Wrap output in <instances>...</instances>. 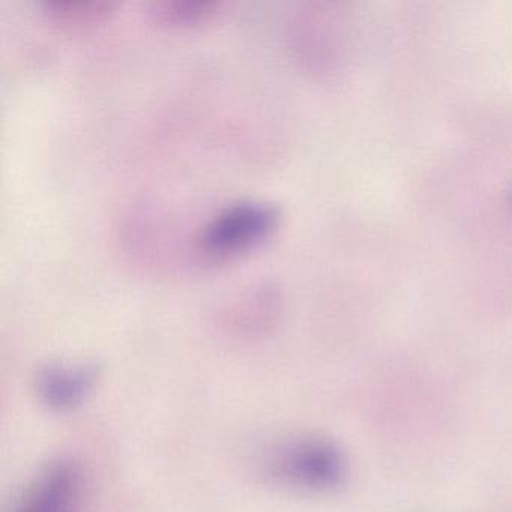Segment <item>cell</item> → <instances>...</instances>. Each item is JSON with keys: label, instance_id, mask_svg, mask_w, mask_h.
<instances>
[{"label": "cell", "instance_id": "6da1fadb", "mask_svg": "<svg viewBox=\"0 0 512 512\" xmlns=\"http://www.w3.org/2000/svg\"><path fill=\"white\" fill-rule=\"evenodd\" d=\"M281 223V209L265 200H241L215 212L197 232L193 253L202 265H224L254 250Z\"/></svg>", "mask_w": 512, "mask_h": 512}, {"label": "cell", "instance_id": "7a4b0ae2", "mask_svg": "<svg viewBox=\"0 0 512 512\" xmlns=\"http://www.w3.org/2000/svg\"><path fill=\"white\" fill-rule=\"evenodd\" d=\"M271 466L280 481L313 491L338 487L347 470L343 452L325 439L293 440L278 449Z\"/></svg>", "mask_w": 512, "mask_h": 512}, {"label": "cell", "instance_id": "3957f363", "mask_svg": "<svg viewBox=\"0 0 512 512\" xmlns=\"http://www.w3.org/2000/svg\"><path fill=\"white\" fill-rule=\"evenodd\" d=\"M80 478L70 464H55L29 485L16 512H76Z\"/></svg>", "mask_w": 512, "mask_h": 512}, {"label": "cell", "instance_id": "277c9868", "mask_svg": "<svg viewBox=\"0 0 512 512\" xmlns=\"http://www.w3.org/2000/svg\"><path fill=\"white\" fill-rule=\"evenodd\" d=\"M116 0H44L43 13L65 31H88L103 23L118 8Z\"/></svg>", "mask_w": 512, "mask_h": 512}, {"label": "cell", "instance_id": "5b68a950", "mask_svg": "<svg viewBox=\"0 0 512 512\" xmlns=\"http://www.w3.org/2000/svg\"><path fill=\"white\" fill-rule=\"evenodd\" d=\"M94 379L92 367H52L41 376L40 391L49 406L70 409L85 398Z\"/></svg>", "mask_w": 512, "mask_h": 512}, {"label": "cell", "instance_id": "8992f818", "mask_svg": "<svg viewBox=\"0 0 512 512\" xmlns=\"http://www.w3.org/2000/svg\"><path fill=\"white\" fill-rule=\"evenodd\" d=\"M223 8V0H155L149 14L160 25L191 28L211 22Z\"/></svg>", "mask_w": 512, "mask_h": 512}]
</instances>
